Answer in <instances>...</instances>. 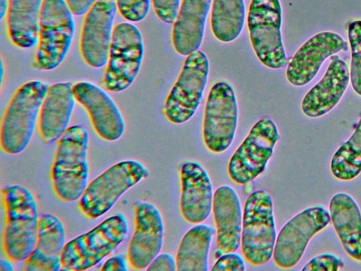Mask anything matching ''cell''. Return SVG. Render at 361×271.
<instances>
[{
	"mask_svg": "<svg viewBox=\"0 0 361 271\" xmlns=\"http://www.w3.org/2000/svg\"><path fill=\"white\" fill-rule=\"evenodd\" d=\"M279 0H252L247 13V28L252 47L265 66L279 69L287 64L281 28Z\"/></svg>",
	"mask_w": 361,
	"mask_h": 271,
	"instance_id": "ba28073f",
	"label": "cell"
},
{
	"mask_svg": "<svg viewBox=\"0 0 361 271\" xmlns=\"http://www.w3.org/2000/svg\"><path fill=\"white\" fill-rule=\"evenodd\" d=\"M10 261V260H9ZM5 260H0V271H13V267L11 263Z\"/></svg>",
	"mask_w": 361,
	"mask_h": 271,
	"instance_id": "8d00e7d4",
	"label": "cell"
},
{
	"mask_svg": "<svg viewBox=\"0 0 361 271\" xmlns=\"http://www.w3.org/2000/svg\"><path fill=\"white\" fill-rule=\"evenodd\" d=\"M209 71V60L204 52L197 50L187 56L166 100L164 112L169 121L180 124L192 117L202 101Z\"/></svg>",
	"mask_w": 361,
	"mask_h": 271,
	"instance_id": "8fae6325",
	"label": "cell"
},
{
	"mask_svg": "<svg viewBox=\"0 0 361 271\" xmlns=\"http://www.w3.org/2000/svg\"><path fill=\"white\" fill-rule=\"evenodd\" d=\"M8 0H0V18L2 19L6 13Z\"/></svg>",
	"mask_w": 361,
	"mask_h": 271,
	"instance_id": "74e56055",
	"label": "cell"
},
{
	"mask_svg": "<svg viewBox=\"0 0 361 271\" xmlns=\"http://www.w3.org/2000/svg\"><path fill=\"white\" fill-rule=\"evenodd\" d=\"M88 142L87 131L81 125L68 127L58 140L51 181L54 194L62 201L80 199L88 185Z\"/></svg>",
	"mask_w": 361,
	"mask_h": 271,
	"instance_id": "7a4b0ae2",
	"label": "cell"
},
{
	"mask_svg": "<svg viewBox=\"0 0 361 271\" xmlns=\"http://www.w3.org/2000/svg\"><path fill=\"white\" fill-rule=\"evenodd\" d=\"M135 231L127 258L135 270L146 269L159 254L164 242V222L159 209L149 202L135 203Z\"/></svg>",
	"mask_w": 361,
	"mask_h": 271,
	"instance_id": "9a60e30c",
	"label": "cell"
},
{
	"mask_svg": "<svg viewBox=\"0 0 361 271\" xmlns=\"http://www.w3.org/2000/svg\"><path fill=\"white\" fill-rule=\"evenodd\" d=\"M350 80L346 63L337 56L331 63L323 78L305 95L301 109L311 118L320 117L329 112L338 103Z\"/></svg>",
	"mask_w": 361,
	"mask_h": 271,
	"instance_id": "44dd1931",
	"label": "cell"
},
{
	"mask_svg": "<svg viewBox=\"0 0 361 271\" xmlns=\"http://www.w3.org/2000/svg\"><path fill=\"white\" fill-rule=\"evenodd\" d=\"M75 100L87 111L94 130L106 141L119 139L125 131L121 113L111 97L100 87L90 82L73 85Z\"/></svg>",
	"mask_w": 361,
	"mask_h": 271,
	"instance_id": "2e32d148",
	"label": "cell"
},
{
	"mask_svg": "<svg viewBox=\"0 0 361 271\" xmlns=\"http://www.w3.org/2000/svg\"><path fill=\"white\" fill-rule=\"evenodd\" d=\"M148 176V170L138 161L116 163L88 183L79 200V209L88 218H98L126 191Z\"/></svg>",
	"mask_w": 361,
	"mask_h": 271,
	"instance_id": "52a82bcc",
	"label": "cell"
},
{
	"mask_svg": "<svg viewBox=\"0 0 361 271\" xmlns=\"http://www.w3.org/2000/svg\"><path fill=\"white\" fill-rule=\"evenodd\" d=\"M75 16L86 14L97 0H65Z\"/></svg>",
	"mask_w": 361,
	"mask_h": 271,
	"instance_id": "e575fe53",
	"label": "cell"
},
{
	"mask_svg": "<svg viewBox=\"0 0 361 271\" xmlns=\"http://www.w3.org/2000/svg\"><path fill=\"white\" fill-rule=\"evenodd\" d=\"M143 56L144 44L140 30L130 23L116 25L103 76V88L113 92L126 90L137 77Z\"/></svg>",
	"mask_w": 361,
	"mask_h": 271,
	"instance_id": "9c48e42d",
	"label": "cell"
},
{
	"mask_svg": "<svg viewBox=\"0 0 361 271\" xmlns=\"http://www.w3.org/2000/svg\"><path fill=\"white\" fill-rule=\"evenodd\" d=\"M238 109L233 88L226 82L215 83L207 100L203 138L212 152L221 153L231 145L237 129Z\"/></svg>",
	"mask_w": 361,
	"mask_h": 271,
	"instance_id": "7c38bea8",
	"label": "cell"
},
{
	"mask_svg": "<svg viewBox=\"0 0 361 271\" xmlns=\"http://www.w3.org/2000/svg\"><path fill=\"white\" fill-rule=\"evenodd\" d=\"M212 0H183L173 23L172 42L176 52L188 56L202 44Z\"/></svg>",
	"mask_w": 361,
	"mask_h": 271,
	"instance_id": "603a6c76",
	"label": "cell"
},
{
	"mask_svg": "<svg viewBox=\"0 0 361 271\" xmlns=\"http://www.w3.org/2000/svg\"><path fill=\"white\" fill-rule=\"evenodd\" d=\"M279 133L269 118L259 119L231 156L228 166L230 178L239 184L251 182L265 169Z\"/></svg>",
	"mask_w": 361,
	"mask_h": 271,
	"instance_id": "30bf717a",
	"label": "cell"
},
{
	"mask_svg": "<svg viewBox=\"0 0 361 271\" xmlns=\"http://www.w3.org/2000/svg\"><path fill=\"white\" fill-rule=\"evenodd\" d=\"M73 15L65 0H42L34 68L53 70L64 60L75 30Z\"/></svg>",
	"mask_w": 361,
	"mask_h": 271,
	"instance_id": "277c9868",
	"label": "cell"
},
{
	"mask_svg": "<svg viewBox=\"0 0 361 271\" xmlns=\"http://www.w3.org/2000/svg\"><path fill=\"white\" fill-rule=\"evenodd\" d=\"M42 0H8L5 15L11 41L20 48L33 47L38 41Z\"/></svg>",
	"mask_w": 361,
	"mask_h": 271,
	"instance_id": "d4e9b609",
	"label": "cell"
},
{
	"mask_svg": "<svg viewBox=\"0 0 361 271\" xmlns=\"http://www.w3.org/2000/svg\"><path fill=\"white\" fill-rule=\"evenodd\" d=\"M348 36L351 49V85L354 91L361 96V20L349 24Z\"/></svg>",
	"mask_w": 361,
	"mask_h": 271,
	"instance_id": "f1b7e54d",
	"label": "cell"
},
{
	"mask_svg": "<svg viewBox=\"0 0 361 271\" xmlns=\"http://www.w3.org/2000/svg\"><path fill=\"white\" fill-rule=\"evenodd\" d=\"M276 229L271 195L257 190L247 198L243 213L241 248L253 265H263L273 255Z\"/></svg>",
	"mask_w": 361,
	"mask_h": 271,
	"instance_id": "8992f818",
	"label": "cell"
},
{
	"mask_svg": "<svg viewBox=\"0 0 361 271\" xmlns=\"http://www.w3.org/2000/svg\"><path fill=\"white\" fill-rule=\"evenodd\" d=\"M212 210L217 232L216 255L235 252L241 243L243 212L233 188L223 185L215 191Z\"/></svg>",
	"mask_w": 361,
	"mask_h": 271,
	"instance_id": "d6986e66",
	"label": "cell"
},
{
	"mask_svg": "<svg viewBox=\"0 0 361 271\" xmlns=\"http://www.w3.org/2000/svg\"><path fill=\"white\" fill-rule=\"evenodd\" d=\"M4 224L2 251L11 262L25 260L37 240L39 217L32 193L20 185H7L2 190Z\"/></svg>",
	"mask_w": 361,
	"mask_h": 271,
	"instance_id": "6da1fadb",
	"label": "cell"
},
{
	"mask_svg": "<svg viewBox=\"0 0 361 271\" xmlns=\"http://www.w3.org/2000/svg\"><path fill=\"white\" fill-rule=\"evenodd\" d=\"M245 22L243 0H213L211 27L215 37L231 42L241 33Z\"/></svg>",
	"mask_w": 361,
	"mask_h": 271,
	"instance_id": "4316f807",
	"label": "cell"
},
{
	"mask_svg": "<svg viewBox=\"0 0 361 271\" xmlns=\"http://www.w3.org/2000/svg\"><path fill=\"white\" fill-rule=\"evenodd\" d=\"M329 212L322 205L307 207L292 217L279 231L273 253L281 268H291L302 257L310 239L331 222Z\"/></svg>",
	"mask_w": 361,
	"mask_h": 271,
	"instance_id": "4fadbf2b",
	"label": "cell"
},
{
	"mask_svg": "<svg viewBox=\"0 0 361 271\" xmlns=\"http://www.w3.org/2000/svg\"><path fill=\"white\" fill-rule=\"evenodd\" d=\"M121 15L130 22L142 20L147 15L149 0H116Z\"/></svg>",
	"mask_w": 361,
	"mask_h": 271,
	"instance_id": "f546056e",
	"label": "cell"
},
{
	"mask_svg": "<svg viewBox=\"0 0 361 271\" xmlns=\"http://www.w3.org/2000/svg\"><path fill=\"white\" fill-rule=\"evenodd\" d=\"M128 230L123 214L104 219L65 244L61 260L62 269L82 271L96 265L125 240Z\"/></svg>",
	"mask_w": 361,
	"mask_h": 271,
	"instance_id": "5b68a950",
	"label": "cell"
},
{
	"mask_svg": "<svg viewBox=\"0 0 361 271\" xmlns=\"http://www.w3.org/2000/svg\"><path fill=\"white\" fill-rule=\"evenodd\" d=\"M344 266V262L332 253L314 256L302 268V271H337Z\"/></svg>",
	"mask_w": 361,
	"mask_h": 271,
	"instance_id": "4dcf8cb0",
	"label": "cell"
},
{
	"mask_svg": "<svg viewBox=\"0 0 361 271\" xmlns=\"http://www.w3.org/2000/svg\"><path fill=\"white\" fill-rule=\"evenodd\" d=\"M103 271L107 270H128L126 260L121 256L116 255L109 258L103 264L102 268Z\"/></svg>",
	"mask_w": 361,
	"mask_h": 271,
	"instance_id": "d590c367",
	"label": "cell"
},
{
	"mask_svg": "<svg viewBox=\"0 0 361 271\" xmlns=\"http://www.w3.org/2000/svg\"><path fill=\"white\" fill-rule=\"evenodd\" d=\"M181 195L180 209L184 219L199 224L209 216L213 204L211 179L197 162L187 161L180 169Z\"/></svg>",
	"mask_w": 361,
	"mask_h": 271,
	"instance_id": "ac0fdd59",
	"label": "cell"
},
{
	"mask_svg": "<svg viewBox=\"0 0 361 271\" xmlns=\"http://www.w3.org/2000/svg\"><path fill=\"white\" fill-rule=\"evenodd\" d=\"M49 87L40 80H31L12 96L1 123L0 145L5 153L18 154L29 144Z\"/></svg>",
	"mask_w": 361,
	"mask_h": 271,
	"instance_id": "3957f363",
	"label": "cell"
},
{
	"mask_svg": "<svg viewBox=\"0 0 361 271\" xmlns=\"http://www.w3.org/2000/svg\"><path fill=\"white\" fill-rule=\"evenodd\" d=\"M348 43L337 33L322 32L306 41L289 61L286 76L295 86H303L317 75L326 59L348 50Z\"/></svg>",
	"mask_w": 361,
	"mask_h": 271,
	"instance_id": "e0dca14e",
	"label": "cell"
},
{
	"mask_svg": "<svg viewBox=\"0 0 361 271\" xmlns=\"http://www.w3.org/2000/svg\"><path fill=\"white\" fill-rule=\"evenodd\" d=\"M329 213L345 252L361 261V212L357 202L346 193H336L329 203Z\"/></svg>",
	"mask_w": 361,
	"mask_h": 271,
	"instance_id": "cb8c5ba5",
	"label": "cell"
},
{
	"mask_svg": "<svg viewBox=\"0 0 361 271\" xmlns=\"http://www.w3.org/2000/svg\"><path fill=\"white\" fill-rule=\"evenodd\" d=\"M352 136L334 152L331 161L333 176L341 181H350L361 173V112Z\"/></svg>",
	"mask_w": 361,
	"mask_h": 271,
	"instance_id": "83f0119b",
	"label": "cell"
},
{
	"mask_svg": "<svg viewBox=\"0 0 361 271\" xmlns=\"http://www.w3.org/2000/svg\"><path fill=\"white\" fill-rule=\"evenodd\" d=\"M75 100L71 83H57L49 87L38 116V132L44 144L58 140L68 128Z\"/></svg>",
	"mask_w": 361,
	"mask_h": 271,
	"instance_id": "ffe728a7",
	"label": "cell"
},
{
	"mask_svg": "<svg viewBox=\"0 0 361 271\" xmlns=\"http://www.w3.org/2000/svg\"><path fill=\"white\" fill-rule=\"evenodd\" d=\"M65 230L60 219L52 214L39 217L35 248L25 260V271H58L61 267V254L65 246Z\"/></svg>",
	"mask_w": 361,
	"mask_h": 271,
	"instance_id": "7402d4cb",
	"label": "cell"
},
{
	"mask_svg": "<svg viewBox=\"0 0 361 271\" xmlns=\"http://www.w3.org/2000/svg\"><path fill=\"white\" fill-rule=\"evenodd\" d=\"M148 271H176V260L169 253L159 254L146 268Z\"/></svg>",
	"mask_w": 361,
	"mask_h": 271,
	"instance_id": "836d02e7",
	"label": "cell"
},
{
	"mask_svg": "<svg viewBox=\"0 0 361 271\" xmlns=\"http://www.w3.org/2000/svg\"><path fill=\"white\" fill-rule=\"evenodd\" d=\"M0 70H1V83H2V81H3V77H4V64H3L2 59H1V66H0Z\"/></svg>",
	"mask_w": 361,
	"mask_h": 271,
	"instance_id": "f35d334b",
	"label": "cell"
},
{
	"mask_svg": "<svg viewBox=\"0 0 361 271\" xmlns=\"http://www.w3.org/2000/svg\"><path fill=\"white\" fill-rule=\"evenodd\" d=\"M157 17L166 23H174L180 8V0H152Z\"/></svg>",
	"mask_w": 361,
	"mask_h": 271,
	"instance_id": "1f68e13d",
	"label": "cell"
},
{
	"mask_svg": "<svg viewBox=\"0 0 361 271\" xmlns=\"http://www.w3.org/2000/svg\"><path fill=\"white\" fill-rule=\"evenodd\" d=\"M117 10L116 0H97L85 14L80 52L85 62L92 68L107 64Z\"/></svg>",
	"mask_w": 361,
	"mask_h": 271,
	"instance_id": "5bb4252c",
	"label": "cell"
},
{
	"mask_svg": "<svg viewBox=\"0 0 361 271\" xmlns=\"http://www.w3.org/2000/svg\"><path fill=\"white\" fill-rule=\"evenodd\" d=\"M214 271H244L245 262L242 257L235 252L220 255L211 268Z\"/></svg>",
	"mask_w": 361,
	"mask_h": 271,
	"instance_id": "d6a6232c",
	"label": "cell"
},
{
	"mask_svg": "<svg viewBox=\"0 0 361 271\" xmlns=\"http://www.w3.org/2000/svg\"><path fill=\"white\" fill-rule=\"evenodd\" d=\"M214 229L207 224L192 227L183 237L176 255L178 271H208L209 252Z\"/></svg>",
	"mask_w": 361,
	"mask_h": 271,
	"instance_id": "484cf974",
	"label": "cell"
}]
</instances>
